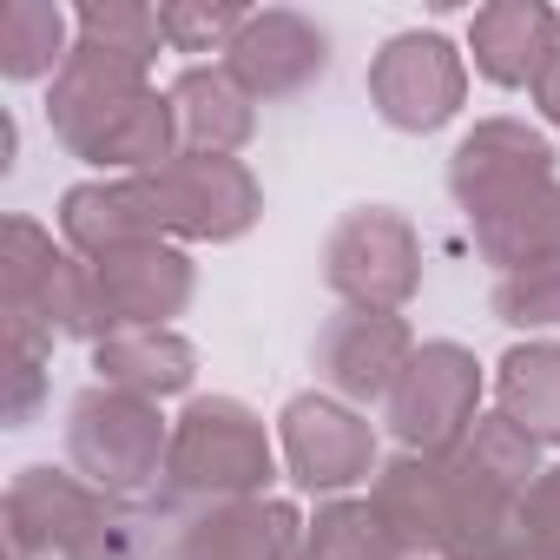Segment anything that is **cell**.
<instances>
[{
	"label": "cell",
	"mask_w": 560,
	"mask_h": 560,
	"mask_svg": "<svg viewBox=\"0 0 560 560\" xmlns=\"http://www.w3.org/2000/svg\"><path fill=\"white\" fill-rule=\"evenodd\" d=\"M47 126H54V139L80 165H100V172L152 178L159 165L178 159L172 93L152 86L145 60L106 54L93 40H80L73 60L54 73V86H47Z\"/></svg>",
	"instance_id": "cell-1"
},
{
	"label": "cell",
	"mask_w": 560,
	"mask_h": 560,
	"mask_svg": "<svg viewBox=\"0 0 560 560\" xmlns=\"http://www.w3.org/2000/svg\"><path fill=\"white\" fill-rule=\"evenodd\" d=\"M165 521L73 468L34 462L8 481V560H159Z\"/></svg>",
	"instance_id": "cell-2"
},
{
	"label": "cell",
	"mask_w": 560,
	"mask_h": 560,
	"mask_svg": "<svg viewBox=\"0 0 560 560\" xmlns=\"http://www.w3.org/2000/svg\"><path fill=\"white\" fill-rule=\"evenodd\" d=\"M514 488L488 481L462 448L448 455H389L370 481V508L383 514L402 560H455L514 527Z\"/></svg>",
	"instance_id": "cell-3"
},
{
	"label": "cell",
	"mask_w": 560,
	"mask_h": 560,
	"mask_svg": "<svg viewBox=\"0 0 560 560\" xmlns=\"http://www.w3.org/2000/svg\"><path fill=\"white\" fill-rule=\"evenodd\" d=\"M277 475L264 416L237 396H191L172 422V448H165V475L145 494V508L159 521H178L191 508H218V501H250L264 494Z\"/></svg>",
	"instance_id": "cell-4"
},
{
	"label": "cell",
	"mask_w": 560,
	"mask_h": 560,
	"mask_svg": "<svg viewBox=\"0 0 560 560\" xmlns=\"http://www.w3.org/2000/svg\"><path fill=\"white\" fill-rule=\"evenodd\" d=\"M0 317L8 337H100L93 317V264L67 244H54L47 224L34 218H8L0 231Z\"/></svg>",
	"instance_id": "cell-5"
},
{
	"label": "cell",
	"mask_w": 560,
	"mask_h": 560,
	"mask_svg": "<svg viewBox=\"0 0 560 560\" xmlns=\"http://www.w3.org/2000/svg\"><path fill=\"white\" fill-rule=\"evenodd\" d=\"M165 448H172V422L145 396L93 383L67 402V468L106 494L145 501L165 475Z\"/></svg>",
	"instance_id": "cell-6"
},
{
	"label": "cell",
	"mask_w": 560,
	"mask_h": 560,
	"mask_svg": "<svg viewBox=\"0 0 560 560\" xmlns=\"http://www.w3.org/2000/svg\"><path fill=\"white\" fill-rule=\"evenodd\" d=\"M324 284L343 311H409L422 291V237L396 205H357L330 224Z\"/></svg>",
	"instance_id": "cell-7"
},
{
	"label": "cell",
	"mask_w": 560,
	"mask_h": 560,
	"mask_svg": "<svg viewBox=\"0 0 560 560\" xmlns=\"http://www.w3.org/2000/svg\"><path fill=\"white\" fill-rule=\"evenodd\" d=\"M481 422V363L475 350L435 337L416 343L409 370L396 376L389 402H383V429L396 435V448L409 455H448L468 442V429Z\"/></svg>",
	"instance_id": "cell-8"
},
{
	"label": "cell",
	"mask_w": 560,
	"mask_h": 560,
	"mask_svg": "<svg viewBox=\"0 0 560 560\" xmlns=\"http://www.w3.org/2000/svg\"><path fill=\"white\" fill-rule=\"evenodd\" d=\"M145 191L159 205L165 237H191V244H237L264 218V191L250 165L218 152H178L145 178Z\"/></svg>",
	"instance_id": "cell-9"
},
{
	"label": "cell",
	"mask_w": 560,
	"mask_h": 560,
	"mask_svg": "<svg viewBox=\"0 0 560 560\" xmlns=\"http://www.w3.org/2000/svg\"><path fill=\"white\" fill-rule=\"evenodd\" d=\"M277 442H284V468L304 494H350L357 481H376V422L324 389H304L277 416Z\"/></svg>",
	"instance_id": "cell-10"
},
{
	"label": "cell",
	"mask_w": 560,
	"mask_h": 560,
	"mask_svg": "<svg viewBox=\"0 0 560 560\" xmlns=\"http://www.w3.org/2000/svg\"><path fill=\"white\" fill-rule=\"evenodd\" d=\"M468 100V60L442 34H396L370 60V106L396 132H435L462 113Z\"/></svg>",
	"instance_id": "cell-11"
},
{
	"label": "cell",
	"mask_w": 560,
	"mask_h": 560,
	"mask_svg": "<svg viewBox=\"0 0 560 560\" xmlns=\"http://www.w3.org/2000/svg\"><path fill=\"white\" fill-rule=\"evenodd\" d=\"M409 357H416V330L396 311H330L317 343H311L317 389L350 402V409L389 402V389L409 370Z\"/></svg>",
	"instance_id": "cell-12"
},
{
	"label": "cell",
	"mask_w": 560,
	"mask_h": 560,
	"mask_svg": "<svg viewBox=\"0 0 560 560\" xmlns=\"http://www.w3.org/2000/svg\"><path fill=\"white\" fill-rule=\"evenodd\" d=\"M224 73L257 106L298 100V93H311L330 73V34L311 14H298V8H250L237 40L224 47Z\"/></svg>",
	"instance_id": "cell-13"
},
{
	"label": "cell",
	"mask_w": 560,
	"mask_h": 560,
	"mask_svg": "<svg viewBox=\"0 0 560 560\" xmlns=\"http://www.w3.org/2000/svg\"><path fill=\"white\" fill-rule=\"evenodd\" d=\"M198 291V270L178 244H139V250H119V257H100L93 264V317H100V337H126V330H172V317L191 304Z\"/></svg>",
	"instance_id": "cell-14"
},
{
	"label": "cell",
	"mask_w": 560,
	"mask_h": 560,
	"mask_svg": "<svg viewBox=\"0 0 560 560\" xmlns=\"http://www.w3.org/2000/svg\"><path fill=\"white\" fill-rule=\"evenodd\" d=\"M304 514L284 494H250V501H218L165 521V553L159 560H298L304 547Z\"/></svg>",
	"instance_id": "cell-15"
},
{
	"label": "cell",
	"mask_w": 560,
	"mask_h": 560,
	"mask_svg": "<svg viewBox=\"0 0 560 560\" xmlns=\"http://www.w3.org/2000/svg\"><path fill=\"white\" fill-rule=\"evenodd\" d=\"M553 139L534 132L527 119H481L475 132H462V145L448 152V198L468 211L494 191H514V185H534V178H553Z\"/></svg>",
	"instance_id": "cell-16"
},
{
	"label": "cell",
	"mask_w": 560,
	"mask_h": 560,
	"mask_svg": "<svg viewBox=\"0 0 560 560\" xmlns=\"http://www.w3.org/2000/svg\"><path fill=\"white\" fill-rule=\"evenodd\" d=\"M60 237H67V250L100 264V257L139 250V244H159L165 224H159L145 178H86L60 198Z\"/></svg>",
	"instance_id": "cell-17"
},
{
	"label": "cell",
	"mask_w": 560,
	"mask_h": 560,
	"mask_svg": "<svg viewBox=\"0 0 560 560\" xmlns=\"http://www.w3.org/2000/svg\"><path fill=\"white\" fill-rule=\"evenodd\" d=\"M468 231H475V250L508 277V270H527L540 257H560V172L553 178H534V185H514V191H494L481 205L462 211Z\"/></svg>",
	"instance_id": "cell-18"
},
{
	"label": "cell",
	"mask_w": 560,
	"mask_h": 560,
	"mask_svg": "<svg viewBox=\"0 0 560 560\" xmlns=\"http://www.w3.org/2000/svg\"><path fill=\"white\" fill-rule=\"evenodd\" d=\"M468 54H475V73L488 86H527L540 80V67L560 54V14L540 8V0H494L468 21Z\"/></svg>",
	"instance_id": "cell-19"
},
{
	"label": "cell",
	"mask_w": 560,
	"mask_h": 560,
	"mask_svg": "<svg viewBox=\"0 0 560 560\" xmlns=\"http://www.w3.org/2000/svg\"><path fill=\"white\" fill-rule=\"evenodd\" d=\"M172 119H178V152H218L237 159L257 132V100L218 67H185L172 80Z\"/></svg>",
	"instance_id": "cell-20"
},
{
	"label": "cell",
	"mask_w": 560,
	"mask_h": 560,
	"mask_svg": "<svg viewBox=\"0 0 560 560\" xmlns=\"http://www.w3.org/2000/svg\"><path fill=\"white\" fill-rule=\"evenodd\" d=\"M93 370L106 389H126V396H145V402H165V396H185L191 376H198V350L178 337V330H126V337H106L93 343Z\"/></svg>",
	"instance_id": "cell-21"
},
{
	"label": "cell",
	"mask_w": 560,
	"mask_h": 560,
	"mask_svg": "<svg viewBox=\"0 0 560 560\" xmlns=\"http://www.w3.org/2000/svg\"><path fill=\"white\" fill-rule=\"evenodd\" d=\"M494 409L540 448H560V337H527L494 363Z\"/></svg>",
	"instance_id": "cell-22"
},
{
	"label": "cell",
	"mask_w": 560,
	"mask_h": 560,
	"mask_svg": "<svg viewBox=\"0 0 560 560\" xmlns=\"http://www.w3.org/2000/svg\"><path fill=\"white\" fill-rule=\"evenodd\" d=\"M73 47H80L73 14H60L54 0H8V8H0V73L14 86L54 80L73 60Z\"/></svg>",
	"instance_id": "cell-23"
},
{
	"label": "cell",
	"mask_w": 560,
	"mask_h": 560,
	"mask_svg": "<svg viewBox=\"0 0 560 560\" xmlns=\"http://www.w3.org/2000/svg\"><path fill=\"white\" fill-rule=\"evenodd\" d=\"M298 560H402V553H396V540H389V527H383V514H376L370 501L337 494V501H324L317 521L304 527Z\"/></svg>",
	"instance_id": "cell-24"
},
{
	"label": "cell",
	"mask_w": 560,
	"mask_h": 560,
	"mask_svg": "<svg viewBox=\"0 0 560 560\" xmlns=\"http://www.w3.org/2000/svg\"><path fill=\"white\" fill-rule=\"evenodd\" d=\"M462 455L488 475V481H501V488H527L534 475H540V442L514 422V416H501V409H488L475 429H468V442H462Z\"/></svg>",
	"instance_id": "cell-25"
},
{
	"label": "cell",
	"mask_w": 560,
	"mask_h": 560,
	"mask_svg": "<svg viewBox=\"0 0 560 560\" xmlns=\"http://www.w3.org/2000/svg\"><path fill=\"white\" fill-rule=\"evenodd\" d=\"M73 34L106 47V54H126V60H159L165 34H159V8H139V0H86V8H73Z\"/></svg>",
	"instance_id": "cell-26"
},
{
	"label": "cell",
	"mask_w": 560,
	"mask_h": 560,
	"mask_svg": "<svg viewBox=\"0 0 560 560\" xmlns=\"http://www.w3.org/2000/svg\"><path fill=\"white\" fill-rule=\"evenodd\" d=\"M494 324L508 330H560V257H540L527 270L494 277V298H488Z\"/></svg>",
	"instance_id": "cell-27"
},
{
	"label": "cell",
	"mask_w": 560,
	"mask_h": 560,
	"mask_svg": "<svg viewBox=\"0 0 560 560\" xmlns=\"http://www.w3.org/2000/svg\"><path fill=\"white\" fill-rule=\"evenodd\" d=\"M244 14L250 8H231V0H218V8H211V0H165V8H159V34H165L172 54H224L237 40Z\"/></svg>",
	"instance_id": "cell-28"
},
{
	"label": "cell",
	"mask_w": 560,
	"mask_h": 560,
	"mask_svg": "<svg viewBox=\"0 0 560 560\" xmlns=\"http://www.w3.org/2000/svg\"><path fill=\"white\" fill-rule=\"evenodd\" d=\"M534 560H560V462L553 468H540L527 488H521V501H514V527H508Z\"/></svg>",
	"instance_id": "cell-29"
},
{
	"label": "cell",
	"mask_w": 560,
	"mask_h": 560,
	"mask_svg": "<svg viewBox=\"0 0 560 560\" xmlns=\"http://www.w3.org/2000/svg\"><path fill=\"white\" fill-rule=\"evenodd\" d=\"M47 357L54 343L40 337H8V429H27L47 402Z\"/></svg>",
	"instance_id": "cell-30"
},
{
	"label": "cell",
	"mask_w": 560,
	"mask_h": 560,
	"mask_svg": "<svg viewBox=\"0 0 560 560\" xmlns=\"http://www.w3.org/2000/svg\"><path fill=\"white\" fill-rule=\"evenodd\" d=\"M534 106H540V119L560 132V54L540 67V80H534Z\"/></svg>",
	"instance_id": "cell-31"
},
{
	"label": "cell",
	"mask_w": 560,
	"mask_h": 560,
	"mask_svg": "<svg viewBox=\"0 0 560 560\" xmlns=\"http://www.w3.org/2000/svg\"><path fill=\"white\" fill-rule=\"evenodd\" d=\"M455 560H534L514 534H494V540H481V547H468V553H455Z\"/></svg>",
	"instance_id": "cell-32"
},
{
	"label": "cell",
	"mask_w": 560,
	"mask_h": 560,
	"mask_svg": "<svg viewBox=\"0 0 560 560\" xmlns=\"http://www.w3.org/2000/svg\"><path fill=\"white\" fill-rule=\"evenodd\" d=\"M14 152H21V126H14V119H0V172L14 165Z\"/></svg>",
	"instance_id": "cell-33"
}]
</instances>
